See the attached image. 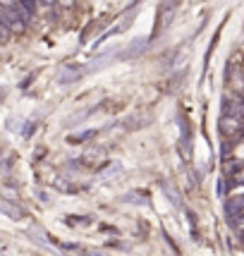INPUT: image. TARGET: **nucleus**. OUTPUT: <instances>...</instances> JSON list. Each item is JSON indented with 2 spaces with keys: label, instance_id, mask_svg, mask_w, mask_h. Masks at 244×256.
<instances>
[{
  "label": "nucleus",
  "instance_id": "obj_1",
  "mask_svg": "<svg viewBox=\"0 0 244 256\" xmlns=\"http://www.w3.org/2000/svg\"><path fill=\"white\" fill-rule=\"evenodd\" d=\"M244 127V115H222L220 130L222 134H234Z\"/></svg>",
  "mask_w": 244,
  "mask_h": 256
},
{
  "label": "nucleus",
  "instance_id": "obj_4",
  "mask_svg": "<svg viewBox=\"0 0 244 256\" xmlns=\"http://www.w3.org/2000/svg\"><path fill=\"white\" fill-rule=\"evenodd\" d=\"M240 182H244V178H240V180H232V182H230V187H234V184H240Z\"/></svg>",
  "mask_w": 244,
  "mask_h": 256
},
{
  "label": "nucleus",
  "instance_id": "obj_5",
  "mask_svg": "<svg viewBox=\"0 0 244 256\" xmlns=\"http://www.w3.org/2000/svg\"><path fill=\"white\" fill-rule=\"evenodd\" d=\"M41 2H44V5H53L56 0H41Z\"/></svg>",
  "mask_w": 244,
  "mask_h": 256
},
{
  "label": "nucleus",
  "instance_id": "obj_3",
  "mask_svg": "<svg viewBox=\"0 0 244 256\" xmlns=\"http://www.w3.org/2000/svg\"><path fill=\"white\" fill-rule=\"evenodd\" d=\"M89 136H94V132H84V134H77V136H72L70 142H86Z\"/></svg>",
  "mask_w": 244,
  "mask_h": 256
},
{
  "label": "nucleus",
  "instance_id": "obj_2",
  "mask_svg": "<svg viewBox=\"0 0 244 256\" xmlns=\"http://www.w3.org/2000/svg\"><path fill=\"white\" fill-rule=\"evenodd\" d=\"M225 211H228V218L232 216V220L240 216V213L244 211V194H237V196H232V199L225 204Z\"/></svg>",
  "mask_w": 244,
  "mask_h": 256
}]
</instances>
